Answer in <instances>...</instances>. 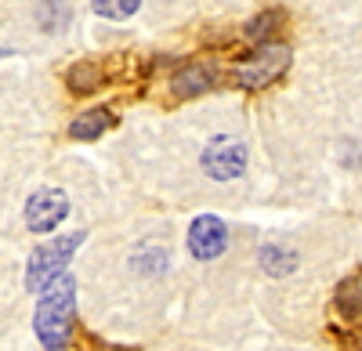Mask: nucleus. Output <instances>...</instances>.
I'll list each match as a JSON object with an SVG mask.
<instances>
[{"label": "nucleus", "mask_w": 362, "mask_h": 351, "mask_svg": "<svg viewBox=\"0 0 362 351\" xmlns=\"http://www.w3.org/2000/svg\"><path fill=\"white\" fill-rule=\"evenodd\" d=\"M37 301L33 330L47 351H66L73 340V323H76V282L69 275H54Z\"/></svg>", "instance_id": "f257e3e1"}, {"label": "nucleus", "mask_w": 362, "mask_h": 351, "mask_svg": "<svg viewBox=\"0 0 362 351\" xmlns=\"http://www.w3.org/2000/svg\"><path fill=\"white\" fill-rule=\"evenodd\" d=\"M83 239H87V232H69V236H62V239H51V243L37 246L33 257H29V268H25V286L37 294V290L47 286L54 275H62L69 257L83 246Z\"/></svg>", "instance_id": "f03ea898"}, {"label": "nucleus", "mask_w": 362, "mask_h": 351, "mask_svg": "<svg viewBox=\"0 0 362 351\" xmlns=\"http://www.w3.org/2000/svg\"><path fill=\"white\" fill-rule=\"evenodd\" d=\"M286 66H290V47L268 44L235 69V83L247 87V91H261V87H268L272 80H279L286 73Z\"/></svg>", "instance_id": "7ed1b4c3"}, {"label": "nucleus", "mask_w": 362, "mask_h": 351, "mask_svg": "<svg viewBox=\"0 0 362 351\" xmlns=\"http://www.w3.org/2000/svg\"><path fill=\"white\" fill-rule=\"evenodd\" d=\"M199 163H203V170H206L214 182H232V178H239V174H243V167H247V145L239 141V138L221 134V138H214V141L203 149Z\"/></svg>", "instance_id": "20e7f679"}, {"label": "nucleus", "mask_w": 362, "mask_h": 351, "mask_svg": "<svg viewBox=\"0 0 362 351\" xmlns=\"http://www.w3.org/2000/svg\"><path fill=\"white\" fill-rule=\"evenodd\" d=\"M69 214V199L66 192H58V189H40L29 196L25 203V228L29 232H51L66 221Z\"/></svg>", "instance_id": "39448f33"}, {"label": "nucleus", "mask_w": 362, "mask_h": 351, "mask_svg": "<svg viewBox=\"0 0 362 351\" xmlns=\"http://www.w3.org/2000/svg\"><path fill=\"white\" fill-rule=\"evenodd\" d=\"M225 246H228V228H225L221 218L203 214V218L192 221V228H189V250H192V257L214 261V257L225 254Z\"/></svg>", "instance_id": "423d86ee"}, {"label": "nucleus", "mask_w": 362, "mask_h": 351, "mask_svg": "<svg viewBox=\"0 0 362 351\" xmlns=\"http://www.w3.org/2000/svg\"><path fill=\"white\" fill-rule=\"evenodd\" d=\"M210 83H214V69L210 66H185L170 80V91L177 98H196V95L210 91Z\"/></svg>", "instance_id": "0eeeda50"}, {"label": "nucleus", "mask_w": 362, "mask_h": 351, "mask_svg": "<svg viewBox=\"0 0 362 351\" xmlns=\"http://www.w3.org/2000/svg\"><path fill=\"white\" fill-rule=\"evenodd\" d=\"M66 83L73 95H95L98 87L105 83V69L98 62H76L69 73H66Z\"/></svg>", "instance_id": "6e6552de"}, {"label": "nucleus", "mask_w": 362, "mask_h": 351, "mask_svg": "<svg viewBox=\"0 0 362 351\" xmlns=\"http://www.w3.org/2000/svg\"><path fill=\"white\" fill-rule=\"evenodd\" d=\"M109 127H112V112L109 109H90V112L76 116V120L69 124V134L76 141H90V138H102Z\"/></svg>", "instance_id": "1a4fd4ad"}, {"label": "nucleus", "mask_w": 362, "mask_h": 351, "mask_svg": "<svg viewBox=\"0 0 362 351\" xmlns=\"http://www.w3.org/2000/svg\"><path fill=\"white\" fill-rule=\"evenodd\" d=\"M261 265L268 275H290L297 268V254L283 250V246H264L261 250Z\"/></svg>", "instance_id": "9d476101"}, {"label": "nucleus", "mask_w": 362, "mask_h": 351, "mask_svg": "<svg viewBox=\"0 0 362 351\" xmlns=\"http://www.w3.org/2000/svg\"><path fill=\"white\" fill-rule=\"evenodd\" d=\"M90 8H95V15H102V18L124 22L141 8V0H90Z\"/></svg>", "instance_id": "9b49d317"}, {"label": "nucleus", "mask_w": 362, "mask_h": 351, "mask_svg": "<svg viewBox=\"0 0 362 351\" xmlns=\"http://www.w3.org/2000/svg\"><path fill=\"white\" fill-rule=\"evenodd\" d=\"M283 25V11H264V15H257L254 22H247V40H254V44H261V40H268L276 29Z\"/></svg>", "instance_id": "f8f14e48"}, {"label": "nucleus", "mask_w": 362, "mask_h": 351, "mask_svg": "<svg viewBox=\"0 0 362 351\" xmlns=\"http://www.w3.org/2000/svg\"><path fill=\"white\" fill-rule=\"evenodd\" d=\"M337 308H341V315L348 319V323H358V275L348 279L337 290Z\"/></svg>", "instance_id": "ddd939ff"}]
</instances>
